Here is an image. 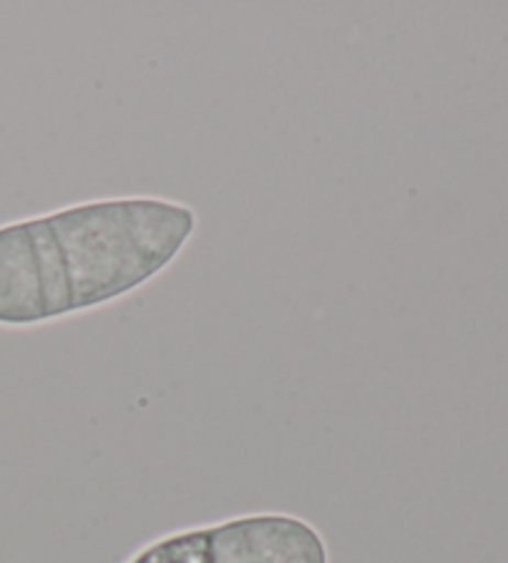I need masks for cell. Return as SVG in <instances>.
Instances as JSON below:
<instances>
[{
    "mask_svg": "<svg viewBox=\"0 0 508 563\" xmlns=\"http://www.w3.org/2000/svg\"><path fill=\"white\" fill-rule=\"evenodd\" d=\"M197 211L130 197L0 227V325H41L132 294L181 254Z\"/></svg>",
    "mask_w": 508,
    "mask_h": 563,
    "instance_id": "cell-1",
    "label": "cell"
},
{
    "mask_svg": "<svg viewBox=\"0 0 508 563\" xmlns=\"http://www.w3.org/2000/svg\"><path fill=\"white\" fill-rule=\"evenodd\" d=\"M122 563H330L328 543L292 514H246L172 531Z\"/></svg>",
    "mask_w": 508,
    "mask_h": 563,
    "instance_id": "cell-2",
    "label": "cell"
}]
</instances>
